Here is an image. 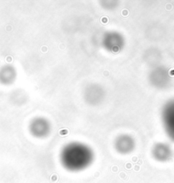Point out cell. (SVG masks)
I'll return each mask as SVG.
<instances>
[{
	"instance_id": "3957f363",
	"label": "cell",
	"mask_w": 174,
	"mask_h": 183,
	"mask_svg": "<svg viewBox=\"0 0 174 183\" xmlns=\"http://www.w3.org/2000/svg\"><path fill=\"white\" fill-rule=\"evenodd\" d=\"M28 131L36 139H45L52 132V123L44 116H35L29 122Z\"/></svg>"
},
{
	"instance_id": "277c9868",
	"label": "cell",
	"mask_w": 174,
	"mask_h": 183,
	"mask_svg": "<svg viewBox=\"0 0 174 183\" xmlns=\"http://www.w3.org/2000/svg\"><path fill=\"white\" fill-rule=\"evenodd\" d=\"M106 96L105 90L100 84L91 83L83 91V99L86 104L90 106H98L103 102Z\"/></svg>"
},
{
	"instance_id": "9c48e42d",
	"label": "cell",
	"mask_w": 174,
	"mask_h": 183,
	"mask_svg": "<svg viewBox=\"0 0 174 183\" xmlns=\"http://www.w3.org/2000/svg\"><path fill=\"white\" fill-rule=\"evenodd\" d=\"M17 78L16 69L11 64H6L0 68V83L4 86L12 85Z\"/></svg>"
},
{
	"instance_id": "30bf717a",
	"label": "cell",
	"mask_w": 174,
	"mask_h": 183,
	"mask_svg": "<svg viewBox=\"0 0 174 183\" xmlns=\"http://www.w3.org/2000/svg\"><path fill=\"white\" fill-rule=\"evenodd\" d=\"M102 2H103L104 4H103V5L109 4V6H107L106 8H104L105 10H112V8H113V9H115V7L118 5L116 1H102Z\"/></svg>"
},
{
	"instance_id": "ba28073f",
	"label": "cell",
	"mask_w": 174,
	"mask_h": 183,
	"mask_svg": "<svg viewBox=\"0 0 174 183\" xmlns=\"http://www.w3.org/2000/svg\"><path fill=\"white\" fill-rule=\"evenodd\" d=\"M153 158L160 163L169 161L172 156V148L169 145L163 142H158L153 145L151 150Z\"/></svg>"
},
{
	"instance_id": "52a82bcc",
	"label": "cell",
	"mask_w": 174,
	"mask_h": 183,
	"mask_svg": "<svg viewBox=\"0 0 174 183\" xmlns=\"http://www.w3.org/2000/svg\"><path fill=\"white\" fill-rule=\"evenodd\" d=\"M162 122L168 137L174 141V100L167 102L162 109Z\"/></svg>"
},
{
	"instance_id": "6da1fadb",
	"label": "cell",
	"mask_w": 174,
	"mask_h": 183,
	"mask_svg": "<svg viewBox=\"0 0 174 183\" xmlns=\"http://www.w3.org/2000/svg\"><path fill=\"white\" fill-rule=\"evenodd\" d=\"M61 165L69 172H81L92 165L94 150L80 141H71L62 148L59 155Z\"/></svg>"
},
{
	"instance_id": "7a4b0ae2",
	"label": "cell",
	"mask_w": 174,
	"mask_h": 183,
	"mask_svg": "<svg viewBox=\"0 0 174 183\" xmlns=\"http://www.w3.org/2000/svg\"><path fill=\"white\" fill-rule=\"evenodd\" d=\"M101 44L106 51L112 54H118L123 51L126 46V38L120 32L109 30L102 35Z\"/></svg>"
},
{
	"instance_id": "5b68a950",
	"label": "cell",
	"mask_w": 174,
	"mask_h": 183,
	"mask_svg": "<svg viewBox=\"0 0 174 183\" xmlns=\"http://www.w3.org/2000/svg\"><path fill=\"white\" fill-rule=\"evenodd\" d=\"M135 138L129 133H120L116 136L114 140V148L117 153L120 155H129L136 149Z\"/></svg>"
},
{
	"instance_id": "8992f818",
	"label": "cell",
	"mask_w": 174,
	"mask_h": 183,
	"mask_svg": "<svg viewBox=\"0 0 174 183\" xmlns=\"http://www.w3.org/2000/svg\"><path fill=\"white\" fill-rule=\"evenodd\" d=\"M149 82L155 88L162 89L167 87L170 81L168 70L162 66H155L149 74Z\"/></svg>"
}]
</instances>
